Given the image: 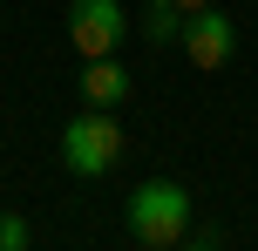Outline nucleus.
<instances>
[{
	"mask_svg": "<svg viewBox=\"0 0 258 251\" xmlns=\"http://www.w3.org/2000/svg\"><path fill=\"white\" fill-rule=\"evenodd\" d=\"M129 231H136L143 244H183L190 238V190L170 184V177H156V184H136L129 190Z\"/></svg>",
	"mask_w": 258,
	"mask_h": 251,
	"instance_id": "1",
	"label": "nucleus"
},
{
	"mask_svg": "<svg viewBox=\"0 0 258 251\" xmlns=\"http://www.w3.org/2000/svg\"><path fill=\"white\" fill-rule=\"evenodd\" d=\"M61 163L75 177H109L122 163V122L109 116V109H82L61 129Z\"/></svg>",
	"mask_w": 258,
	"mask_h": 251,
	"instance_id": "2",
	"label": "nucleus"
},
{
	"mask_svg": "<svg viewBox=\"0 0 258 251\" xmlns=\"http://www.w3.org/2000/svg\"><path fill=\"white\" fill-rule=\"evenodd\" d=\"M183 54H190L204 75H218V68L238 54V21H231V14H218V7L183 14Z\"/></svg>",
	"mask_w": 258,
	"mask_h": 251,
	"instance_id": "3",
	"label": "nucleus"
},
{
	"mask_svg": "<svg viewBox=\"0 0 258 251\" xmlns=\"http://www.w3.org/2000/svg\"><path fill=\"white\" fill-rule=\"evenodd\" d=\"M68 34H75L82 61L116 54V41H122V7H116V0H75V7H68Z\"/></svg>",
	"mask_w": 258,
	"mask_h": 251,
	"instance_id": "4",
	"label": "nucleus"
},
{
	"mask_svg": "<svg viewBox=\"0 0 258 251\" xmlns=\"http://www.w3.org/2000/svg\"><path fill=\"white\" fill-rule=\"evenodd\" d=\"M129 95V68L116 61V54H95L89 68H82V102L89 109H116Z\"/></svg>",
	"mask_w": 258,
	"mask_h": 251,
	"instance_id": "5",
	"label": "nucleus"
},
{
	"mask_svg": "<svg viewBox=\"0 0 258 251\" xmlns=\"http://www.w3.org/2000/svg\"><path fill=\"white\" fill-rule=\"evenodd\" d=\"M143 34L163 48V41H183V7L177 0H143Z\"/></svg>",
	"mask_w": 258,
	"mask_h": 251,
	"instance_id": "6",
	"label": "nucleus"
},
{
	"mask_svg": "<svg viewBox=\"0 0 258 251\" xmlns=\"http://www.w3.org/2000/svg\"><path fill=\"white\" fill-rule=\"evenodd\" d=\"M0 251H27V217H0Z\"/></svg>",
	"mask_w": 258,
	"mask_h": 251,
	"instance_id": "7",
	"label": "nucleus"
},
{
	"mask_svg": "<svg viewBox=\"0 0 258 251\" xmlns=\"http://www.w3.org/2000/svg\"><path fill=\"white\" fill-rule=\"evenodd\" d=\"M170 251H218V238L204 231V238H183V244H170Z\"/></svg>",
	"mask_w": 258,
	"mask_h": 251,
	"instance_id": "8",
	"label": "nucleus"
},
{
	"mask_svg": "<svg viewBox=\"0 0 258 251\" xmlns=\"http://www.w3.org/2000/svg\"><path fill=\"white\" fill-rule=\"evenodd\" d=\"M177 7H183V14H197V7H211V0H177Z\"/></svg>",
	"mask_w": 258,
	"mask_h": 251,
	"instance_id": "9",
	"label": "nucleus"
},
{
	"mask_svg": "<svg viewBox=\"0 0 258 251\" xmlns=\"http://www.w3.org/2000/svg\"><path fill=\"white\" fill-rule=\"evenodd\" d=\"M143 251H163V244H143Z\"/></svg>",
	"mask_w": 258,
	"mask_h": 251,
	"instance_id": "10",
	"label": "nucleus"
}]
</instances>
